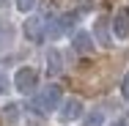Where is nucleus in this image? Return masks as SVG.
<instances>
[{
    "label": "nucleus",
    "instance_id": "6e6552de",
    "mask_svg": "<svg viewBox=\"0 0 129 126\" xmlns=\"http://www.w3.org/2000/svg\"><path fill=\"white\" fill-rule=\"evenodd\" d=\"M47 71H50L52 77L63 71V58H60V52H58V50H50V52H47Z\"/></svg>",
    "mask_w": 129,
    "mask_h": 126
},
{
    "label": "nucleus",
    "instance_id": "9d476101",
    "mask_svg": "<svg viewBox=\"0 0 129 126\" xmlns=\"http://www.w3.org/2000/svg\"><path fill=\"white\" fill-rule=\"evenodd\" d=\"M11 41H14V27L8 22H0V50H6Z\"/></svg>",
    "mask_w": 129,
    "mask_h": 126
},
{
    "label": "nucleus",
    "instance_id": "39448f33",
    "mask_svg": "<svg viewBox=\"0 0 129 126\" xmlns=\"http://www.w3.org/2000/svg\"><path fill=\"white\" fill-rule=\"evenodd\" d=\"M22 33H25L27 41H33V44H39L44 36H47V22L41 19V17H27L25 25H22Z\"/></svg>",
    "mask_w": 129,
    "mask_h": 126
},
{
    "label": "nucleus",
    "instance_id": "1a4fd4ad",
    "mask_svg": "<svg viewBox=\"0 0 129 126\" xmlns=\"http://www.w3.org/2000/svg\"><path fill=\"white\" fill-rule=\"evenodd\" d=\"M93 36H96V41H99L102 47L110 44V36H107V19H104V17H99V19L93 22Z\"/></svg>",
    "mask_w": 129,
    "mask_h": 126
},
{
    "label": "nucleus",
    "instance_id": "f8f14e48",
    "mask_svg": "<svg viewBox=\"0 0 129 126\" xmlns=\"http://www.w3.org/2000/svg\"><path fill=\"white\" fill-rule=\"evenodd\" d=\"M102 123H104V112L102 110H93V112H88V118H85L82 126H102Z\"/></svg>",
    "mask_w": 129,
    "mask_h": 126
},
{
    "label": "nucleus",
    "instance_id": "f03ea898",
    "mask_svg": "<svg viewBox=\"0 0 129 126\" xmlns=\"http://www.w3.org/2000/svg\"><path fill=\"white\" fill-rule=\"evenodd\" d=\"M14 88L19 91V93H33L36 88H39V71L33 69V66H19L17 69V74H14Z\"/></svg>",
    "mask_w": 129,
    "mask_h": 126
},
{
    "label": "nucleus",
    "instance_id": "9b49d317",
    "mask_svg": "<svg viewBox=\"0 0 129 126\" xmlns=\"http://www.w3.org/2000/svg\"><path fill=\"white\" fill-rule=\"evenodd\" d=\"M3 118H6V123H17V121H19V107H17V104H6Z\"/></svg>",
    "mask_w": 129,
    "mask_h": 126
},
{
    "label": "nucleus",
    "instance_id": "dca6fc26",
    "mask_svg": "<svg viewBox=\"0 0 129 126\" xmlns=\"http://www.w3.org/2000/svg\"><path fill=\"white\" fill-rule=\"evenodd\" d=\"M110 126H129L126 121H115V123H110Z\"/></svg>",
    "mask_w": 129,
    "mask_h": 126
},
{
    "label": "nucleus",
    "instance_id": "2eb2a0df",
    "mask_svg": "<svg viewBox=\"0 0 129 126\" xmlns=\"http://www.w3.org/2000/svg\"><path fill=\"white\" fill-rule=\"evenodd\" d=\"M6 88H8V79H6V74H0V93H6Z\"/></svg>",
    "mask_w": 129,
    "mask_h": 126
},
{
    "label": "nucleus",
    "instance_id": "f257e3e1",
    "mask_svg": "<svg viewBox=\"0 0 129 126\" xmlns=\"http://www.w3.org/2000/svg\"><path fill=\"white\" fill-rule=\"evenodd\" d=\"M60 104H63V88L55 85V82H50V85H44V88L33 96L30 110H33L36 115H50V112H55Z\"/></svg>",
    "mask_w": 129,
    "mask_h": 126
},
{
    "label": "nucleus",
    "instance_id": "0eeeda50",
    "mask_svg": "<svg viewBox=\"0 0 129 126\" xmlns=\"http://www.w3.org/2000/svg\"><path fill=\"white\" fill-rule=\"evenodd\" d=\"M72 47H74V52H80V55H91V52H93V36H91L88 30H77V33L72 36Z\"/></svg>",
    "mask_w": 129,
    "mask_h": 126
},
{
    "label": "nucleus",
    "instance_id": "7ed1b4c3",
    "mask_svg": "<svg viewBox=\"0 0 129 126\" xmlns=\"http://www.w3.org/2000/svg\"><path fill=\"white\" fill-rule=\"evenodd\" d=\"M110 30H113V36H115L118 41H126L129 38V6H121V8L113 14Z\"/></svg>",
    "mask_w": 129,
    "mask_h": 126
},
{
    "label": "nucleus",
    "instance_id": "ddd939ff",
    "mask_svg": "<svg viewBox=\"0 0 129 126\" xmlns=\"http://www.w3.org/2000/svg\"><path fill=\"white\" fill-rule=\"evenodd\" d=\"M17 3V11H22V14H30L33 8H36V3L39 0H14Z\"/></svg>",
    "mask_w": 129,
    "mask_h": 126
},
{
    "label": "nucleus",
    "instance_id": "4468645a",
    "mask_svg": "<svg viewBox=\"0 0 129 126\" xmlns=\"http://www.w3.org/2000/svg\"><path fill=\"white\" fill-rule=\"evenodd\" d=\"M121 93H124V99H129V71L124 74V79H121Z\"/></svg>",
    "mask_w": 129,
    "mask_h": 126
},
{
    "label": "nucleus",
    "instance_id": "20e7f679",
    "mask_svg": "<svg viewBox=\"0 0 129 126\" xmlns=\"http://www.w3.org/2000/svg\"><path fill=\"white\" fill-rule=\"evenodd\" d=\"M82 112H85V104H82V99H77V96H72V99H66L60 104V121H63V123L80 121Z\"/></svg>",
    "mask_w": 129,
    "mask_h": 126
},
{
    "label": "nucleus",
    "instance_id": "423d86ee",
    "mask_svg": "<svg viewBox=\"0 0 129 126\" xmlns=\"http://www.w3.org/2000/svg\"><path fill=\"white\" fill-rule=\"evenodd\" d=\"M72 22H74V17H72V14H63V17L52 19L50 27H47V36H50V38H60V36H66V33H69V27H72Z\"/></svg>",
    "mask_w": 129,
    "mask_h": 126
}]
</instances>
